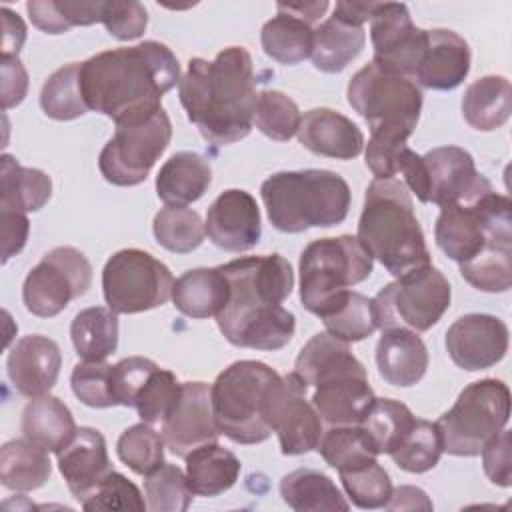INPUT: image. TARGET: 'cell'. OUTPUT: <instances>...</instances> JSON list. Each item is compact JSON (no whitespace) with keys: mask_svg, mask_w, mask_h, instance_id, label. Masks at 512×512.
<instances>
[{"mask_svg":"<svg viewBox=\"0 0 512 512\" xmlns=\"http://www.w3.org/2000/svg\"><path fill=\"white\" fill-rule=\"evenodd\" d=\"M280 374L258 360H238L210 386L212 412L220 434L238 444H260L272 430L264 422V398Z\"/></svg>","mask_w":512,"mask_h":512,"instance_id":"ba28073f","label":"cell"},{"mask_svg":"<svg viewBox=\"0 0 512 512\" xmlns=\"http://www.w3.org/2000/svg\"><path fill=\"white\" fill-rule=\"evenodd\" d=\"M328 334L342 342H360L378 328L374 300L356 292H342L320 316Z\"/></svg>","mask_w":512,"mask_h":512,"instance_id":"74e56055","label":"cell"},{"mask_svg":"<svg viewBox=\"0 0 512 512\" xmlns=\"http://www.w3.org/2000/svg\"><path fill=\"white\" fill-rule=\"evenodd\" d=\"M170 268L140 248H124L108 258L102 270V292L116 314H138L172 298Z\"/></svg>","mask_w":512,"mask_h":512,"instance_id":"4fadbf2b","label":"cell"},{"mask_svg":"<svg viewBox=\"0 0 512 512\" xmlns=\"http://www.w3.org/2000/svg\"><path fill=\"white\" fill-rule=\"evenodd\" d=\"M182 392V384L176 374L164 368H156L144 388L140 390L134 408L142 422L150 426H162Z\"/></svg>","mask_w":512,"mask_h":512,"instance_id":"c3c4849f","label":"cell"},{"mask_svg":"<svg viewBox=\"0 0 512 512\" xmlns=\"http://www.w3.org/2000/svg\"><path fill=\"white\" fill-rule=\"evenodd\" d=\"M364 44V26L350 24L332 14L314 28L310 58L320 72L338 74L362 52Z\"/></svg>","mask_w":512,"mask_h":512,"instance_id":"f546056e","label":"cell"},{"mask_svg":"<svg viewBox=\"0 0 512 512\" xmlns=\"http://www.w3.org/2000/svg\"><path fill=\"white\" fill-rule=\"evenodd\" d=\"M326 464L334 470L348 468L366 458H376L378 450L366 430L360 424L354 426H330L322 432L316 446Z\"/></svg>","mask_w":512,"mask_h":512,"instance_id":"7bdbcfd3","label":"cell"},{"mask_svg":"<svg viewBox=\"0 0 512 512\" xmlns=\"http://www.w3.org/2000/svg\"><path fill=\"white\" fill-rule=\"evenodd\" d=\"M482 466L488 480L496 486L508 488L512 484V464H510V432L504 428L482 448Z\"/></svg>","mask_w":512,"mask_h":512,"instance_id":"11a10c76","label":"cell"},{"mask_svg":"<svg viewBox=\"0 0 512 512\" xmlns=\"http://www.w3.org/2000/svg\"><path fill=\"white\" fill-rule=\"evenodd\" d=\"M260 196L270 224L286 234L342 224L350 210V186L332 170H284L268 176Z\"/></svg>","mask_w":512,"mask_h":512,"instance_id":"8992f818","label":"cell"},{"mask_svg":"<svg viewBox=\"0 0 512 512\" xmlns=\"http://www.w3.org/2000/svg\"><path fill=\"white\" fill-rule=\"evenodd\" d=\"M376 2H368V4H360V2H336L334 6V16L350 22V24H358L364 26V22H368L376 10Z\"/></svg>","mask_w":512,"mask_h":512,"instance_id":"6125c7cd","label":"cell"},{"mask_svg":"<svg viewBox=\"0 0 512 512\" xmlns=\"http://www.w3.org/2000/svg\"><path fill=\"white\" fill-rule=\"evenodd\" d=\"M212 184V168L198 152L172 154L158 170L156 194L166 206H188L204 196Z\"/></svg>","mask_w":512,"mask_h":512,"instance_id":"4316f807","label":"cell"},{"mask_svg":"<svg viewBox=\"0 0 512 512\" xmlns=\"http://www.w3.org/2000/svg\"><path fill=\"white\" fill-rule=\"evenodd\" d=\"M172 138V122L164 108L156 114L116 124L114 136L98 156V168L114 186H136L146 180Z\"/></svg>","mask_w":512,"mask_h":512,"instance_id":"5bb4252c","label":"cell"},{"mask_svg":"<svg viewBox=\"0 0 512 512\" xmlns=\"http://www.w3.org/2000/svg\"><path fill=\"white\" fill-rule=\"evenodd\" d=\"M442 452V438L436 422L414 418L398 446L388 456L400 470L422 474L438 464Z\"/></svg>","mask_w":512,"mask_h":512,"instance_id":"f35d334b","label":"cell"},{"mask_svg":"<svg viewBox=\"0 0 512 512\" xmlns=\"http://www.w3.org/2000/svg\"><path fill=\"white\" fill-rule=\"evenodd\" d=\"M80 506L90 512H94V510H120V512L148 510L146 498H142L138 486L116 470H112L100 482V486L94 490V494L90 498H86Z\"/></svg>","mask_w":512,"mask_h":512,"instance_id":"f907efd6","label":"cell"},{"mask_svg":"<svg viewBox=\"0 0 512 512\" xmlns=\"http://www.w3.org/2000/svg\"><path fill=\"white\" fill-rule=\"evenodd\" d=\"M76 430L70 408L56 396L30 398L22 412L24 438L44 452L58 454L74 438Z\"/></svg>","mask_w":512,"mask_h":512,"instance_id":"f1b7e54d","label":"cell"},{"mask_svg":"<svg viewBox=\"0 0 512 512\" xmlns=\"http://www.w3.org/2000/svg\"><path fill=\"white\" fill-rule=\"evenodd\" d=\"M356 238L394 278L432 264L412 198L398 178H374L368 184Z\"/></svg>","mask_w":512,"mask_h":512,"instance_id":"5b68a950","label":"cell"},{"mask_svg":"<svg viewBox=\"0 0 512 512\" xmlns=\"http://www.w3.org/2000/svg\"><path fill=\"white\" fill-rule=\"evenodd\" d=\"M228 300L230 284L220 268H194L174 280V308L188 318H216Z\"/></svg>","mask_w":512,"mask_h":512,"instance_id":"83f0119b","label":"cell"},{"mask_svg":"<svg viewBox=\"0 0 512 512\" xmlns=\"http://www.w3.org/2000/svg\"><path fill=\"white\" fill-rule=\"evenodd\" d=\"M62 354L58 344L42 334L22 336L10 350L6 370L12 386L28 398L48 394L60 374Z\"/></svg>","mask_w":512,"mask_h":512,"instance_id":"7402d4cb","label":"cell"},{"mask_svg":"<svg viewBox=\"0 0 512 512\" xmlns=\"http://www.w3.org/2000/svg\"><path fill=\"white\" fill-rule=\"evenodd\" d=\"M178 82V58L156 40L104 50L80 62V88L88 110L112 118L114 124L156 114L162 96Z\"/></svg>","mask_w":512,"mask_h":512,"instance_id":"6da1fadb","label":"cell"},{"mask_svg":"<svg viewBox=\"0 0 512 512\" xmlns=\"http://www.w3.org/2000/svg\"><path fill=\"white\" fill-rule=\"evenodd\" d=\"M426 170L428 202L446 208L468 200L480 190L492 186L478 174L474 158L460 146H438L422 156Z\"/></svg>","mask_w":512,"mask_h":512,"instance_id":"ffe728a7","label":"cell"},{"mask_svg":"<svg viewBox=\"0 0 512 512\" xmlns=\"http://www.w3.org/2000/svg\"><path fill=\"white\" fill-rule=\"evenodd\" d=\"M294 374L310 388L312 406L330 426L362 424L376 396L362 362L348 342L328 332L314 334L294 362Z\"/></svg>","mask_w":512,"mask_h":512,"instance_id":"277c9868","label":"cell"},{"mask_svg":"<svg viewBox=\"0 0 512 512\" xmlns=\"http://www.w3.org/2000/svg\"><path fill=\"white\" fill-rule=\"evenodd\" d=\"M512 114V88L508 78L488 74L474 80L462 96L464 120L480 132H492Z\"/></svg>","mask_w":512,"mask_h":512,"instance_id":"1f68e13d","label":"cell"},{"mask_svg":"<svg viewBox=\"0 0 512 512\" xmlns=\"http://www.w3.org/2000/svg\"><path fill=\"white\" fill-rule=\"evenodd\" d=\"M298 142L316 156L352 160L364 150L362 130L332 108L308 110L298 128Z\"/></svg>","mask_w":512,"mask_h":512,"instance_id":"d4e9b609","label":"cell"},{"mask_svg":"<svg viewBox=\"0 0 512 512\" xmlns=\"http://www.w3.org/2000/svg\"><path fill=\"white\" fill-rule=\"evenodd\" d=\"M370 40L374 64L412 78L426 44V30L414 26L406 4L384 2L370 18Z\"/></svg>","mask_w":512,"mask_h":512,"instance_id":"e0dca14e","label":"cell"},{"mask_svg":"<svg viewBox=\"0 0 512 512\" xmlns=\"http://www.w3.org/2000/svg\"><path fill=\"white\" fill-rule=\"evenodd\" d=\"M300 110L296 102L280 90H262L258 94L256 128L270 140L288 142L300 128Z\"/></svg>","mask_w":512,"mask_h":512,"instance_id":"7dc6e473","label":"cell"},{"mask_svg":"<svg viewBox=\"0 0 512 512\" xmlns=\"http://www.w3.org/2000/svg\"><path fill=\"white\" fill-rule=\"evenodd\" d=\"M210 242L226 252H246L260 242L262 218L254 196L240 188L224 190L206 212Z\"/></svg>","mask_w":512,"mask_h":512,"instance_id":"44dd1931","label":"cell"},{"mask_svg":"<svg viewBox=\"0 0 512 512\" xmlns=\"http://www.w3.org/2000/svg\"><path fill=\"white\" fill-rule=\"evenodd\" d=\"M160 368L154 360L144 356H128L112 366L110 374V392L114 406L134 408V402L152 376V372Z\"/></svg>","mask_w":512,"mask_h":512,"instance_id":"f5cc1de1","label":"cell"},{"mask_svg":"<svg viewBox=\"0 0 512 512\" xmlns=\"http://www.w3.org/2000/svg\"><path fill=\"white\" fill-rule=\"evenodd\" d=\"M144 496L150 512H184L192 502L186 472L170 462L144 476Z\"/></svg>","mask_w":512,"mask_h":512,"instance_id":"f6af8a7d","label":"cell"},{"mask_svg":"<svg viewBox=\"0 0 512 512\" xmlns=\"http://www.w3.org/2000/svg\"><path fill=\"white\" fill-rule=\"evenodd\" d=\"M372 256L350 234L312 240L300 254V302L320 316L342 292L372 274Z\"/></svg>","mask_w":512,"mask_h":512,"instance_id":"9c48e42d","label":"cell"},{"mask_svg":"<svg viewBox=\"0 0 512 512\" xmlns=\"http://www.w3.org/2000/svg\"><path fill=\"white\" fill-rule=\"evenodd\" d=\"M284 10L300 16L302 20H306L308 24H314L320 20V16L328 10V2L320 0V2H298V4H284L280 2Z\"/></svg>","mask_w":512,"mask_h":512,"instance_id":"be15d7a7","label":"cell"},{"mask_svg":"<svg viewBox=\"0 0 512 512\" xmlns=\"http://www.w3.org/2000/svg\"><path fill=\"white\" fill-rule=\"evenodd\" d=\"M92 264L74 246H56L28 272L22 286V300L30 314L52 318L74 298L88 292Z\"/></svg>","mask_w":512,"mask_h":512,"instance_id":"9a60e30c","label":"cell"},{"mask_svg":"<svg viewBox=\"0 0 512 512\" xmlns=\"http://www.w3.org/2000/svg\"><path fill=\"white\" fill-rule=\"evenodd\" d=\"M462 278L482 292H508L512 286V250H492L458 264Z\"/></svg>","mask_w":512,"mask_h":512,"instance_id":"681fc988","label":"cell"},{"mask_svg":"<svg viewBox=\"0 0 512 512\" xmlns=\"http://www.w3.org/2000/svg\"><path fill=\"white\" fill-rule=\"evenodd\" d=\"M102 24L116 40L130 42L144 34L148 26V12L136 0L104 2Z\"/></svg>","mask_w":512,"mask_h":512,"instance_id":"db71d44e","label":"cell"},{"mask_svg":"<svg viewBox=\"0 0 512 512\" xmlns=\"http://www.w3.org/2000/svg\"><path fill=\"white\" fill-rule=\"evenodd\" d=\"M0 222H2V262L6 264L12 256H16L26 246L30 222L26 214L12 212V210H0Z\"/></svg>","mask_w":512,"mask_h":512,"instance_id":"6f0895ef","label":"cell"},{"mask_svg":"<svg viewBox=\"0 0 512 512\" xmlns=\"http://www.w3.org/2000/svg\"><path fill=\"white\" fill-rule=\"evenodd\" d=\"M342 486L350 502L362 510L386 508L392 496V482L384 466L376 458H366L358 464L338 470Z\"/></svg>","mask_w":512,"mask_h":512,"instance_id":"b9f144b4","label":"cell"},{"mask_svg":"<svg viewBox=\"0 0 512 512\" xmlns=\"http://www.w3.org/2000/svg\"><path fill=\"white\" fill-rule=\"evenodd\" d=\"M510 418V390L502 380L482 378L468 384L436 426L442 450L450 456H478Z\"/></svg>","mask_w":512,"mask_h":512,"instance_id":"30bf717a","label":"cell"},{"mask_svg":"<svg viewBox=\"0 0 512 512\" xmlns=\"http://www.w3.org/2000/svg\"><path fill=\"white\" fill-rule=\"evenodd\" d=\"M2 74V108L8 110L18 106L28 92V72L18 60V56H2L0 60Z\"/></svg>","mask_w":512,"mask_h":512,"instance_id":"9f6ffc18","label":"cell"},{"mask_svg":"<svg viewBox=\"0 0 512 512\" xmlns=\"http://www.w3.org/2000/svg\"><path fill=\"white\" fill-rule=\"evenodd\" d=\"M52 474L48 452L26 438L10 440L0 450V482L8 490L32 492Z\"/></svg>","mask_w":512,"mask_h":512,"instance_id":"d590c367","label":"cell"},{"mask_svg":"<svg viewBox=\"0 0 512 512\" xmlns=\"http://www.w3.org/2000/svg\"><path fill=\"white\" fill-rule=\"evenodd\" d=\"M112 364L108 362H78L72 370L70 384L76 398L90 408H110L114 406L110 392Z\"/></svg>","mask_w":512,"mask_h":512,"instance_id":"816d5d0a","label":"cell"},{"mask_svg":"<svg viewBox=\"0 0 512 512\" xmlns=\"http://www.w3.org/2000/svg\"><path fill=\"white\" fill-rule=\"evenodd\" d=\"M26 12L32 24L46 34H64L70 30L62 12L58 10L56 0H32L26 2Z\"/></svg>","mask_w":512,"mask_h":512,"instance_id":"680465c9","label":"cell"},{"mask_svg":"<svg viewBox=\"0 0 512 512\" xmlns=\"http://www.w3.org/2000/svg\"><path fill=\"white\" fill-rule=\"evenodd\" d=\"M76 354L86 362H102L118 348V316L110 308L90 306L80 310L70 324Z\"/></svg>","mask_w":512,"mask_h":512,"instance_id":"8d00e7d4","label":"cell"},{"mask_svg":"<svg viewBox=\"0 0 512 512\" xmlns=\"http://www.w3.org/2000/svg\"><path fill=\"white\" fill-rule=\"evenodd\" d=\"M164 448L162 434L146 422L126 428L116 442L118 458L140 476L150 474L164 462Z\"/></svg>","mask_w":512,"mask_h":512,"instance_id":"bcb514c9","label":"cell"},{"mask_svg":"<svg viewBox=\"0 0 512 512\" xmlns=\"http://www.w3.org/2000/svg\"><path fill=\"white\" fill-rule=\"evenodd\" d=\"M178 96L188 120L210 144L246 138L258 104L252 56L242 46H228L214 60L192 58L178 82Z\"/></svg>","mask_w":512,"mask_h":512,"instance_id":"3957f363","label":"cell"},{"mask_svg":"<svg viewBox=\"0 0 512 512\" xmlns=\"http://www.w3.org/2000/svg\"><path fill=\"white\" fill-rule=\"evenodd\" d=\"M308 386L292 372L278 376L264 398V422L276 432L284 456H298L314 450L322 436V418L306 400Z\"/></svg>","mask_w":512,"mask_h":512,"instance_id":"2e32d148","label":"cell"},{"mask_svg":"<svg viewBox=\"0 0 512 512\" xmlns=\"http://www.w3.org/2000/svg\"><path fill=\"white\" fill-rule=\"evenodd\" d=\"M278 14L262 26L260 44L268 58L278 64L294 66L306 60L312 52L314 28L300 16L276 6Z\"/></svg>","mask_w":512,"mask_h":512,"instance_id":"e575fe53","label":"cell"},{"mask_svg":"<svg viewBox=\"0 0 512 512\" xmlns=\"http://www.w3.org/2000/svg\"><path fill=\"white\" fill-rule=\"evenodd\" d=\"M2 56H18L26 42V24L24 20L12 12L10 8H2Z\"/></svg>","mask_w":512,"mask_h":512,"instance_id":"91938a15","label":"cell"},{"mask_svg":"<svg viewBox=\"0 0 512 512\" xmlns=\"http://www.w3.org/2000/svg\"><path fill=\"white\" fill-rule=\"evenodd\" d=\"M56 458L68 490L80 504L90 498L100 482L114 470L104 436L90 426H80L74 438L56 454Z\"/></svg>","mask_w":512,"mask_h":512,"instance_id":"603a6c76","label":"cell"},{"mask_svg":"<svg viewBox=\"0 0 512 512\" xmlns=\"http://www.w3.org/2000/svg\"><path fill=\"white\" fill-rule=\"evenodd\" d=\"M280 496L296 512H346L350 508L332 478L314 468H296L284 474Z\"/></svg>","mask_w":512,"mask_h":512,"instance_id":"836d02e7","label":"cell"},{"mask_svg":"<svg viewBox=\"0 0 512 512\" xmlns=\"http://www.w3.org/2000/svg\"><path fill=\"white\" fill-rule=\"evenodd\" d=\"M160 434L166 442V448L186 458L194 448L218 442L220 430L212 412L210 386L206 382H182V392L160 426Z\"/></svg>","mask_w":512,"mask_h":512,"instance_id":"d6986e66","label":"cell"},{"mask_svg":"<svg viewBox=\"0 0 512 512\" xmlns=\"http://www.w3.org/2000/svg\"><path fill=\"white\" fill-rule=\"evenodd\" d=\"M452 298L450 282L432 264L414 270L382 286L374 300L376 324L380 330L408 328L426 332L448 310Z\"/></svg>","mask_w":512,"mask_h":512,"instance_id":"7c38bea8","label":"cell"},{"mask_svg":"<svg viewBox=\"0 0 512 512\" xmlns=\"http://www.w3.org/2000/svg\"><path fill=\"white\" fill-rule=\"evenodd\" d=\"M414 418L416 416L406 404L392 398H376L360 426L374 442L378 454H390L398 446Z\"/></svg>","mask_w":512,"mask_h":512,"instance_id":"ee69618b","label":"cell"},{"mask_svg":"<svg viewBox=\"0 0 512 512\" xmlns=\"http://www.w3.org/2000/svg\"><path fill=\"white\" fill-rule=\"evenodd\" d=\"M218 268L230 284V300L216 316L222 336L238 348H284L296 330L294 314L282 306L294 288L290 262L280 254H262Z\"/></svg>","mask_w":512,"mask_h":512,"instance_id":"7a4b0ae2","label":"cell"},{"mask_svg":"<svg viewBox=\"0 0 512 512\" xmlns=\"http://www.w3.org/2000/svg\"><path fill=\"white\" fill-rule=\"evenodd\" d=\"M52 196V180L38 168L22 166L14 156L0 158V210L36 212Z\"/></svg>","mask_w":512,"mask_h":512,"instance_id":"d6a6232c","label":"cell"},{"mask_svg":"<svg viewBox=\"0 0 512 512\" xmlns=\"http://www.w3.org/2000/svg\"><path fill=\"white\" fill-rule=\"evenodd\" d=\"M470 72L468 42L454 30H426V44L412 80L430 90H454Z\"/></svg>","mask_w":512,"mask_h":512,"instance_id":"cb8c5ba5","label":"cell"},{"mask_svg":"<svg viewBox=\"0 0 512 512\" xmlns=\"http://www.w3.org/2000/svg\"><path fill=\"white\" fill-rule=\"evenodd\" d=\"M40 108L52 120H74L88 112L80 88V62H70L52 72L40 90Z\"/></svg>","mask_w":512,"mask_h":512,"instance_id":"ab89813d","label":"cell"},{"mask_svg":"<svg viewBox=\"0 0 512 512\" xmlns=\"http://www.w3.org/2000/svg\"><path fill=\"white\" fill-rule=\"evenodd\" d=\"M376 366L384 382L400 388L414 386L428 370V348L414 330H382L376 344Z\"/></svg>","mask_w":512,"mask_h":512,"instance_id":"484cf974","label":"cell"},{"mask_svg":"<svg viewBox=\"0 0 512 512\" xmlns=\"http://www.w3.org/2000/svg\"><path fill=\"white\" fill-rule=\"evenodd\" d=\"M508 336V326L498 316L464 314L446 330V350L458 368L478 372L506 356Z\"/></svg>","mask_w":512,"mask_h":512,"instance_id":"ac0fdd59","label":"cell"},{"mask_svg":"<svg viewBox=\"0 0 512 512\" xmlns=\"http://www.w3.org/2000/svg\"><path fill=\"white\" fill-rule=\"evenodd\" d=\"M348 104L368 122L370 134H402L416 130L422 110L420 86L374 62L362 66L348 82Z\"/></svg>","mask_w":512,"mask_h":512,"instance_id":"8fae6325","label":"cell"},{"mask_svg":"<svg viewBox=\"0 0 512 512\" xmlns=\"http://www.w3.org/2000/svg\"><path fill=\"white\" fill-rule=\"evenodd\" d=\"M152 232L162 248L174 254H188L204 242L206 226L196 210L166 206L154 216Z\"/></svg>","mask_w":512,"mask_h":512,"instance_id":"60d3db41","label":"cell"},{"mask_svg":"<svg viewBox=\"0 0 512 512\" xmlns=\"http://www.w3.org/2000/svg\"><path fill=\"white\" fill-rule=\"evenodd\" d=\"M434 238L458 264L484 252L512 250V202L488 186L464 202L440 208Z\"/></svg>","mask_w":512,"mask_h":512,"instance_id":"52a82bcc","label":"cell"},{"mask_svg":"<svg viewBox=\"0 0 512 512\" xmlns=\"http://www.w3.org/2000/svg\"><path fill=\"white\" fill-rule=\"evenodd\" d=\"M186 480L194 496H218L230 490L240 476V460L220 446L208 442L194 448L186 458Z\"/></svg>","mask_w":512,"mask_h":512,"instance_id":"4dcf8cb0","label":"cell"},{"mask_svg":"<svg viewBox=\"0 0 512 512\" xmlns=\"http://www.w3.org/2000/svg\"><path fill=\"white\" fill-rule=\"evenodd\" d=\"M388 510H402V508H408V510H414V508H426L430 510L432 508V502L426 498L424 490L420 488H414V486H400L396 490H392V496L386 504Z\"/></svg>","mask_w":512,"mask_h":512,"instance_id":"94428289","label":"cell"}]
</instances>
